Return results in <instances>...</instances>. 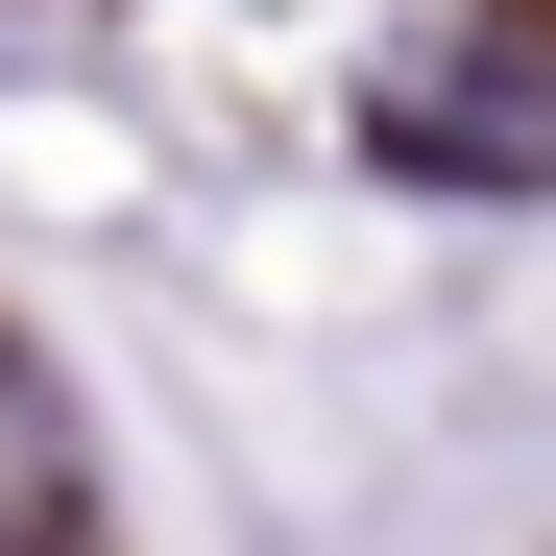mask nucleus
I'll return each instance as SVG.
<instances>
[{
    "mask_svg": "<svg viewBox=\"0 0 556 556\" xmlns=\"http://www.w3.org/2000/svg\"><path fill=\"white\" fill-rule=\"evenodd\" d=\"M363 146L412 169V194H556V25L508 0V25H435L363 73Z\"/></svg>",
    "mask_w": 556,
    "mask_h": 556,
    "instance_id": "f257e3e1",
    "label": "nucleus"
},
{
    "mask_svg": "<svg viewBox=\"0 0 556 556\" xmlns=\"http://www.w3.org/2000/svg\"><path fill=\"white\" fill-rule=\"evenodd\" d=\"M49 508H73V435H49L25 363H0V556H49Z\"/></svg>",
    "mask_w": 556,
    "mask_h": 556,
    "instance_id": "f03ea898",
    "label": "nucleus"
}]
</instances>
